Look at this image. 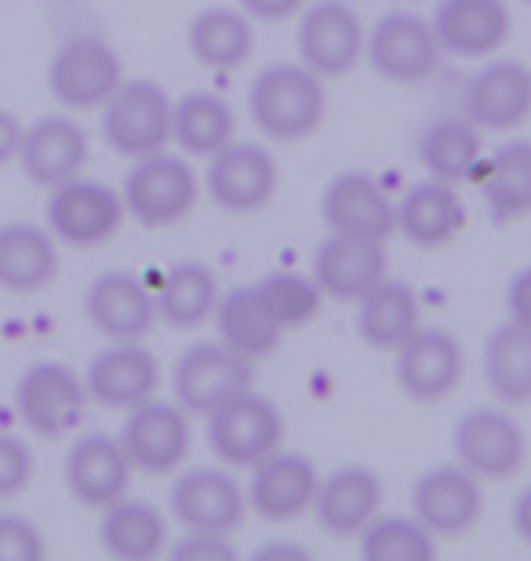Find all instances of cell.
<instances>
[{
  "instance_id": "1",
  "label": "cell",
  "mask_w": 531,
  "mask_h": 561,
  "mask_svg": "<svg viewBox=\"0 0 531 561\" xmlns=\"http://www.w3.org/2000/svg\"><path fill=\"white\" fill-rule=\"evenodd\" d=\"M327 81L299 59L266 62L247 81V121L269 142H302L327 117Z\"/></svg>"
},
{
  "instance_id": "2",
  "label": "cell",
  "mask_w": 531,
  "mask_h": 561,
  "mask_svg": "<svg viewBox=\"0 0 531 561\" xmlns=\"http://www.w3.org/2000/svg\"><path fill=\"white\" fill-rule=\"evenodd\" d=\"M205 445L215 463L230 470H252L258 459L285 445L288 423L274 398L258 394L255 387L226 398L222 405L205 412Z\"/></svg>"
},
{
  "instance_id": "3",
  "label": "cell",
  "mask_w": 531,
  "mask_h": 561,
  "mask_svg": "<svg viewBox=\"0 0 531 561\" xmlns=\"http://www.w3.org/2000/svg\"><path fill=\"white\" fill-rule=\"evenodd\" d=\"M172 103L168 88L153 77H124L99 106V136L124 161L172 146Z\"/></svg>"
},
{
  "instance_id": "4",
  "label": "cell",
  "mask_w": 531,
  "mask_h": 561,
  "mask_svg": "<svg viewBox=\"0 0 531 561\" xmlns=\"http://www.w3.org/2000/svg\"><path fill=\"white\" fill-rule=\"evenodd\" d=\"M124 211L146 230H164L194 216L200 201V175L186 153L157 150L131 161L120 183Z\"/></svg>"
},
{
  "instance_id": "5",
  "label": "cell",
  "mask_w": 531,
  "mask_h": 561,
  "mask_svg": "<svg viewBox=\"0 0 531 561\" xmlns=\"http://www.w3.org/2000/svg\"><path fill=\"white\" fill-rule=\"evenodd\" d=\"M448 55L440 48L429 15H419L412 4H393L368 26L365 66L390 84H426L437 77Z\"/></svg>"
},
{
  "instance_id": "6",
  "label": "cell",
  "mask_w": 531,
  "mask_h": 561,
  "mask_svg": "<svg viewBox=\"0 0 531 561\" xmlns=\"http://www.w3.org/2000/svg\"><path fill=\"white\" fill-rule=\"evenodd\" d=\"M451 459L481 481H510L528 463V431L513 409L473 405L451 423Z\"/></svg>"
},
{
  "instance_id": "7",
  "label": "cell",
  "mask_w": 531,
  "mask_h": 561,
  "mask_svg": "<svg viewBox=\"0 0 531 561\" xmlns=\"http://www.w3.org/2000/svg\"><path fill=\"white\" fill-rule=\"evenodd\" d=\"M124 219L128 211H124L120 190L103 179H88L84 172L51 186L44 205V227L66 249H103L120 233Z\"/></svg>"
},
{
  "instance_id": "8",
  "label": "cell",
  "mask_w": 531,
  "mask_h": 561,
  "mask_svg": "<svg viewBox=\"0 0 531 561\" xmlns=\"http://www.w3.org/2000/svg\"><path fill=\"white\" fill-rule=\"evenodd\" d=\"M117 437L135 474L172 478L194 453V416L175 398L153 394L124 412Z\"/></svg>"
},
{
  "instance_id": "9",
  "label": "cell",
  "mask_w": 531,
  "mask_h": 561,
  "mask_svg": "<svg viewBox=\"0 0 531 561\" xmlns=\"http://www.w3.org/2000/svg\"><path fill=\"white\" fill-rule=\"evenodd\" d=\"M124 81L120 51L99 33H73L48 62V92L66 114L99 110Z\"/></svg>"
},
{
  "instance_id": "10",
  "label": "cell",
  "mask_w": 531,
  "mask_h": 561,
  "mask_svg": "<svg viewBox=\"0 0 531 561\" xmlns=\"http://www.w3.org/2000/svg\"><path fill=\"white\" fill-rule=\"evenodd\" d=\"M200 190L226 216H255L274 205L280 190V164L269 146L233 139L205 161Z\"/></svg>"
},
{
  "instance_id": "11",
  "label": "cell",
  "mask_w": 531,
  "mask_h": 561,
  "mask_svg": "<svg viewBox=\"0 0 531 561\" xmlns=\"http://www.w3.org/2000/svg\"><path fill=\"white\" fill-rule=\"evenodd\" d=\"M368 22L349 0H310L299 11L296 59L324 81L354 73L365 62Z\"/></svg>"
},
{
  "instance_id": "12",
  "label": "cell",
  "mask_w": 531,
  "mask_h": 561,
  "mask_svg": "<svg viewBox=\"0 0 531 561\" xmlns=\"http://www.w3.org/2000/svg\"><path fill=\"white\" fill-rule=\"evenodd\" d=\"M168 514L178 529L236 533L252 511H247V492L236 470L222 463H197L178 467L172 474Z\"/></svg>"
},
{
  "instance_id": "13",
  "label": "cell",
  "mask_w": 531,
  "mask_h": 561,
  "mask_svg": "<svg viewBox=\"0 0 531 561\" xmlns=\"http://www.w3.org/2000/svg\"><path fill=\"white\" fill-rule=\"evenodd\" d=\"M92 405L84 376L66 362H33L15 379V412L22 426L37 437H66L84 423Z\"/></svg>"
},
{
  "instance_id": "14",
  "label": "cell",
  "mask_w": 531,
  "mask_h": 561,
  "mask_svg": "<svg viewBox=\"0 0 531 561\" xmlns=\"http://www.w3.org/2000/svg\"><path fill=\"white\" fill-rule=\"evenodd\" d=\"M390 357L397 390L415 405L448 401L466 376V346L459 343L455 332L440 329V324L423 321Z\"/></svg>"
},
{
  "instance_id": "15",
  "label": "cell",
  "mask_w": 531,
  "mask_h": 561,
  "mask_svg": "<svg viewBox=\"0 0 531 561\" xmlns=\"http://www.w3.org/2000/svg\"><path fill=\"white\" fill-rule=\"evenodd\" d=\"M408 511L437 540H462L484 518V481L455 459L419 470L408 489Z\"/></svg>"
},
{
  "instance_id": "16",
  "label": "cell",
  "mask_w": 531,
  "mask_h": 561,
  "mask_svg": "<svg viewBox=\"0 0 531 561\" xmlns=\"http://www.w3.org/2000/svg\"><path fill=\"white\" fill-rule=\"evenodd\" d=\"M172 398L183 405L189 416H205L226 398L241 394L255 383V365L233 354L219 340H197L186 351H178L172 365Z\"/></svg>"
},
{
  "instance_id": "17",
  "label": "cell",
  "mask_w": 531,
  "mask_h": 561,
  "mask_svg": "<svg viewBox=\"0 0 531 561\" xmlns=\"http://www.w3.org/2000/svg\"><path fill=\"white\" fill-rule=\"evenodd\" d=\"M459 114L481 131H513L531 121V66L492 55L462 81Z\"/></svg>"
},
{
  "instance_id": "18",
  "label": "cell",
  "mask_w": 531,
  "mask_h": 561,
  "mask_svg": "<svg viewBox=\"0 0 531 561\" xmlns=\"http://www.w3.org/2000/svg\"><path fill=\"white\" fill-rule=\"evenodd\" d=\"M321 222L324 233H343V238L382 241L397 238V211L379 179L365 168H343L321 190Z\"/></svg>"
},
{
  "instance_id": "19",
  "label": "cell",
  "mask_w": 531,
  "mask_h": 561,
  "mask_svg": "<svg viewBox=\"0 0 531 561\" xmlns=\"http://www.w3.org/2000/svg\"><path fill=\"white\" fill-rule=\"evenodd\" d=\"M247 511L269 525H288L310 514L313 496H318L321 467L307 453L280 445L277 453L258 459L252 470H244Z\"/></svg>"
},
{
  "instance_id": "20",
  "label": "cell",
  "mask_w": 531,
  "mask_h": 561,
  "mask_svg": "<svg viewBox=\"0 0 531 561\" xmlns=\"http://www.w3.org/2000/svg\"><path fill=\"white\" fill-rule=\"evenodd\" d=\"M135 467L124 453L120 437L106 431H92L73 437L62 459L66 492L88 511H103L113 500L131 492Z\"/></svg>"
},
{
  "instance_id": "21",
  "label": "cell",
  "mask_w": 531,
  "mask_h": 561,
  "mask_svg": "<svg viewBox=\"0 0 531 561\" xmlns=\"http://www.w3.org/2000/svg\"><path fill=\"white\" fill-rule=\"evenodd\" d=\"M84 318L106 343H135L157 329L153 288L131 271H103L84 288Z\"/></svg>"
},
{
  "instance_id": "22",
  "label": "cell",
  "mask_w": 531,
  "mask_h": 561,
  "mask_svg": "<svg viewBox=\"0 0 531 561\" xmlns=\"http://www.w3.org/2000/svg\"><path fill=\"white\" fill-rule=\"evenodd\" d=\"M386 500L379 470L368 463H338L318 481L310 514L335 540H357V533L376 518Z\"/></svg>"
},
{
  "instance_id": "23",
  "label": "cell",
  "mask_w": 531,
  "mask_h": 561,
  "mask_svg": "<svg viewBox=\"0 0 531 561\" xmlns=\"http://www.w3.org/2000/svg\"><path fill=\"white\" fill-rule=\"evenodd\" d=\"M161 362L142 340L135 343H106L92 354L84 368V383L95 405L128 412L139 401L153 398L161 390Z\"/></svg>"
},
{
  "instance_id": "24",
  "label": "cell",
  "mask_w": 531,
  "mask_h": 561,
  "mask_svg": "<svg viewBox=\"0 0 531 561\" xmlns=\"http://www.w3.org/2000/svg\"><path fill=\"white\" fill-rule=\"evenodd\" d=\"M88 157H92V139L81 121H73L70 114H44L26 125L15 164L33 186L51 190L81 175Z\"/></svg>"
},
{
  "instance_id": "25",
  "label": "cell",
  "mask_w": 531,
  "mask_h": 561,
  "mask_svg": "<svg viewBox=\"0 0 531 561\" xmlns=\"http://www.w3.org/2000/svg\"><path fill=\"white\" fill-rule=\"evenodd\" d=\"M445 55L455 59H492L513 33V11L506 0H437L429 11Z\"/></svg>"
},
{
  "instance_id": "26",
  "label": "cell",
  "mask_w": 531,
  "mask_h": 561,
  "mask_svg": "<svg viewBox=\"0 0 531 561\" xmlns=\"http://www.w3.org/2000/svg\"><path fill=\"white\" fill-rule=\"evenodd\" d=\"M310 274L321 285L324 299L357 302L365 291L390 274V255L382 241L343 238V233H324L313 249Z\"/></svg>"
},
{
  "instance_id": "27",
  "label": "cell",
  "mask_w": 531,
  "mask_h": 561,
  "mask_svg": "<svg viewBox=\"0 0 531 561\" xmlns=\"http://www.w3.org/2000/svg\"><path fill=\"white\" fill-rule=\"evenodd\" d=\"M397 211V238L423 252L445 249L466 227V205L459 197V186L440 183V179H419L393 201Z\"/></svg>"
},
{
  "instance_id": "28",
  "label": "cell",
  "mask_w": 531,
  "mask_h": 561,
  "mask_svg": "<svg viewBox=\"0 0 531 561\" xmlns=\"http://www.w3.org/2000/svg\"><path fill=\"white\" fill-rule=\"evenodd\" d=\"M208 324L215 329V340H219L222 346H230L233 354H241L244 362H252V365L274 357L280 340L288 335L277 324L274 313L266 310L255 280L252 285L222 288V296H219V302H215V313H211Z\"/></svg>"
},
{
  "instance_id": "29",
  "label": "cell",
  "mask_w": 531,
  "mask_h": 561,
  "mask_svg": "<svg viewBox=\"0 0 531 561\" xmlns=\"http://www.w3.org/2000/svg\"><path fill=\"white\" fill-rule=\"evenodd\" d=\"M354 329L357 340L379 354H393L423 324V302L412 280L386 274L376 280L357 302Z\"/></svg>"
},
{
  "instance_id": "30",
  "label": "cell",
  "mask_w": 531,
  "mask_h": 561,
  "mask_svg": "<svg viewBox=\"0 0 531 561\" xmlns=\"http://www.w3.org/2000/svg\"><path fill=\"white\" fill-rule=\"evenodd\" d=\"M186 51L211 73H236L255 55V22L236 4H205L186 22Z\"/></svg>"
},
{
  "instance_id": "31",
  "label": "cell",
  "mask_w": 531,
  "mask_h": 561,
  "mask_svg": "<svg viewBox=\"0 0 531 561\" xmlns=\"http://www.w3.org/2000/svg\"><path fill=\"white\" fill-rule=\"evenodd\" d=\"M172 543L168 514L150 500L120 496L99 511V547L120 561H150L161 558Z\"/></svg>"
},
{
  "instance_id": "32",
  "label": "cell",
  "mask_w": 531,
  "mask_h": 561,
  "mask_svg": "<svg viewBox=\"0 0 531 561\" xmlns=\"http://www.w3.org/2000/svg\"><path fill=\"white\" fill-rule=\"evenodd\" d=\"M415 161L429 179L462 186L484 164V131L462 114L434 117L415 139Z\"/></svg>"
},
{
  "instance_id": "33",
  "label": "cell",
  "mask_w": 531,
  "mask_h": 561,
  "mask_svg": "<svg viewBox=\"0 0 531 561\" xmlns=\"http://www.w3.org/2000/svg\"><path fill=\"white\" fill-rule=\"evenodd\" d=\"M481 376L488 394L506 409L531 405V329L503 318L481 343Z\"/></svg>"
},
{
  "instance_id": "34",
  "label": "cell",
  "mask_w": 531,
  "mask_h": 561,
  "mask_svg": "<svg viewBox=\"0 0 531 561\" xmlns=\"http://www.w3.org/2000/svg\"><path fill=\"white\" fill-rule=\"evenodd\" d=\"M59 277V241L37 222L0 227V288L11 296H33Z\"/></svg>"
},
{
  "instance_id": "35",
  "label": "cell",
  "mask_w": 531,
  "mask_h": 561,
  "mask_svg": "<svg viewBox=\"0 0 531 561\" xmlns=\"http://www.w3.org/2000/svg\"><path fill=\"white\" fill-rule=\"evenodd\" d=\"M222 296L219 274L205 260H178L168 266L161 285L153 288L157 321L178 332L205 329L215 313V302Z\"/></svg>"
},
{
  "instance_id": "36",
  "label": "cell",
  "mask_w": 531,
  "mask_h": 561,
  "mask_svg": "<svg viewBox=\"0 0 531 561\" xmlns=\"http://www.w3.org/2000/svg\"><path fill=\"white\" fill-rule=\"evenodd\" d=\"M473 183H481L484 211L499 227L531 216V139H506L484 153Z\"/></svg>"
},
{
  "instance_id": "37",
  "label": "cell",
  "mask_w": 531,
  "mask_h": 561,
  "mask_svg": "<svg viewBox=\"0 0 531 561\" xmlns=\"http://www.w3.org/2000/svg\"><path fill=\"white\" fill-rule=\"evenodd\" d=\"M236 139V110L226 103L219 92L194 88L172 103V146L178 153L208 161L222 146Z\"/></svg>"
},
{
  "instance_id": "38",
  "label": "cell",
  "mask_w": 531,
  "mask_h": 561,
  "mask_svg": "<svg viewBox=\"0 0 531 561\" xmlns=\"http://www.w3.org/2000/svg\"><path fill=\"white\" fill-rule=\"evenodd\" d=\"M440 540L415 514L379 511L357 533V554L365 561H434Z\"/></svg>"
},
{
  "instance_id": "39",
  "label": "cell",
  "mask_w": 531,
  "mask_h": 561,
  "mask_svg": "<svg viewBox=\"0 0 531 561\" xmlns=\"http://www.w3.org/2000/svg\"><path fill=\"white\" fill-rule=\"evenodd\" d=\"M255 288H258V296H263L266 310L274 313L285 332L307 329L321 313V302H324L321 285L313 280V274H302V271H269L255 280Z\"/></svg>"
},
{
  "instance_id": "40",
  "label": "cell",
  "mask_w": 531,
  "mask_h": 561,
  "mask_svg": "<svg viewBox=\"0 0 531 561\" xmlns=\"http://www.w3.org/2000/svg\"><path fill=\"white\" fill-rule=\"evenodd\" d=\"M48 554L41 525L26 514H0V561H41Z\"/></svg>"
},
{
  "instance_id": "41",
  "label": "cell",
  "mask_w": 531,
  "mask_h": 561,
  "mask_svg": "<svg viewBox=\"0 0 531 561\" xmlns=\"http://www.w3.org/2000/svg\"><path fill=\"white\" fill-rule=\"evenodd\" d=\"M37 459L33 448L15 434H0V500H15L30 489Z\"/></svg>"
},
{
  "instance_id": "42",
  "label": "cell",
  "mask_w": 531,
  "mask_h": 561,
  "mask_svg": "<svg viewBox=\"0 0 531 561\" xmlns=\"http://www.w3.org/2000/svg\"><path fill=\"white\" fill-rule=\"evenodd\" d=\"M172 561H230L236 558L233 533H208V529H183L164 551Z\"/></svg>"
},
{
  "instance_id": "43",
  "label": "cell",
  "mask_w": 531,
  "mask_h": 561,
  "mask_svg": "<svg viewBox=\"0 0 531 561\" xmlns=\"http://www.w3.org/2000/svg\"><path fill=\"white\" fill-rule=\"evenodd\" d=\"M503 307H506V318L531 329V263L517 266V271L510 274V280H506Z\"/></svg>"
},
{
  "instance_id": "44",
  "label": "cell",
  "mask_w": 531,
  "mask_h": 561,
  "mask_svg": "<svg viewBox=\"0 0 531 561\" xmlns=\"http://www.w3.org/2000/svg\"><path fill=\"white\" fill-rule=\"evenodd\" d=\"M236 8L244 11L252 22H263V26H280L288 19H299V11L310 4V0H233Z\"/></svg>"
},
{
  "instance_id": "45",
  "label": "cell",
  "mask_w": 531,
  "mask_h": 561,
  "mask_svg": "<svg viewBox=\"0 0 531 561\" xmlns=\"http://www.w3.org/2000/svg\"><path fill=\"white\" fill-rule=\"evenodd\" d=\"M22 136H26V125L19 121V114L0 110V164H15L19 161Z\"/></svg>"
},
{
  "instance_id": "46",
  "label": "cell",
  "mask_w": 531,
  "mask_h": 561,
  "mask_svg": "<svg viewBox=\"0 0 531 561\" xmlns=\"http://www.w3.org/2000/svg\"><path fill=\"white\" fill-rule=\"evenodd\" d=\"M313 551L299 540H266L252 551V561H310Z\"/></svg>"
},
{
  "instance_id": "47",
  "label": "cell",
  "mask_w": 531,
  "mask_h": 561,
  "mask_svg": "<svg viewBox=\"0 0 531 561\" xmlns=\"http://www.w3.org/2000/svg\"><path fill=\"white\" fill-rule=\"evenodd\" d=\"M510 529L524 547H531V485H524L510 503Z\"/></svg>"
},
{
  "instance_id": "48",
  "label": "cell",
  "mask_w": 531,
  "mask_h": 561,
  "mask_svg": "<svg viewBox=\"0 0 531 561\" xmlns=\"http://www.w3.org/2000/svg\"><path fill=\"white\" fill-rule=\"evenodd\" d=\"M386 4H419V0H386Z\"/></svg>"
},
{
  "instance_id": "49",
  "label": "cell",
  "mask_w": 531,
  "mask_h": 561,
  "mask_svg": "<svg viewBox=\"0 0 531 561\" xmlns=\"http://www.w3.org/2000/svg\"><path fill=\"white\" fill-rule=\"evenodd\" d=\"M524 4H531V0H524Z\"/></svg>"
}]
</instances>
